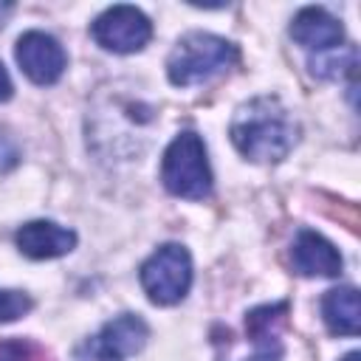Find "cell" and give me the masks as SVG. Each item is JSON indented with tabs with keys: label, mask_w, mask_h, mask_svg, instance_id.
<instances>
[{
	"label": "cell",
	"mask_w": 361,
	"mask_h": 361,
	"mask_svg": "<svg viewBox=\"0 0 361 361\" xmlns=\"http://www.w3.org/2000/svg\"><path fill=\"white\" fill-rule=\"evenodd\" d=\"M11 93H14L11 76H8V71H6V68H3V62H0V102H8V99H11Z\"/></svg>",
	"instance_id": "18"
},
{
	"label": "cell",
	"mask_w": 361,
	"mask_h": 361,
	"mask_svg": "<svg viewBox=\"0 0 361 361\" xmlns=\"http://www.w3.org/2000/svg\"><path fill=\"white\" fill-rule=\"evenodd\" d=\"M20 71L34 82V85H54L68 68V54L65 48L45 31H25L17 39L14 48Z\"/></svg>",
	"instance_id": "6"
},
{
	"label": "cell",
	"mask_w": 361,
	"mask_h": 361,
	"mask_svg": "<svg viewBox=\"0 0 361 361\" xmlns=\"http://www.w3.org/2000/svg\"><path fill=\"white\" fill-rule=\"evenodd\" d=\"M17 161H20V152H17L14 141H11L8 135H0V172L14 169V166H17Z\"/></svg>",
	"instance_id": "17"
},
{
	"label": "cell",
	"mask_w": 361,
	"mask_h": 361,
	"mask_svg": "<svg viewBox=\"0 0 361 361\" xmlns=\"http://www.w3.org/2000/svg\"><path fill=\"white\" fill-rule=\"evenodd\" d=\"M73 361H124V358L113 347H107L99 336H90L73 350Z\"/></svg>",
	"instance_id": "16"
},
{
	"label": "cell",
	"mask_w": 361,
	"mask_h": 361,
	"mask_svg": "<svg viewBox=\"0 0 361 361\" xmlns=\"http://www.w3.org/2000/svg\"><path fill=\"white\" fill-rule=\"evenodd\" d=\"M228 133L240 155L257 164L282 161L299 141V124L276 96H257L240 104Z\"/></svg>",
	"instance_id": "1"
},
{
	"label": "cell",
	"mask_w": 361,
	"mask_h": 361,
	"mask_svg": "<svg viewBox=\"0 0 361 361\" xmlns=\"http://www.w3.org/2000/svg\"><path fill=\"white\" fill-rule=\"evenodd\" d=\"M237 59H240V51L226 37L192 31L175 42V48L166 59V76L178 87L203 85V82L231 71L237 65Z\"/></svg>",
	"instance_id": "2"
},
{
	"label": "cell",
	"mask_w": 361,
	"mask_h": 361,
	"mask_svg": "<svg viewBox=\"0 0 361 361\" xmlns=\"http://www.w3.org/2000/svg\"><path fill=\"white\" fill-rule=\"evenodd\" d=\"M322 319L333 336H358V290L353 285L327 290L322 296Z\"/></svg>",
	"instance_id": "10"
},
{
	"label": "cell",
	"mask_w": 361,
	"mask_h": 361,
	"mask_svg": "<svg viewBox=\"0 0 361 361\" xmlns=\"http://www.w3.org/2000/svg\"><path fill=\"white\" fill-rule=\"evenodd\" d=\"M138 276L152 305H178L192 285V257L180 243H166L149 254Z\"/></svg>",
	"instance_id": "4"
},
{
	"label": "cell",
	"mask_w": 361,
	"mask_h": 361,
	"mask_svg": "<svg viewBox=\"0 0 361 361\" xmlns=\"http://www.w3.org/2000/svg\"><path fill=\"white\" fill-rule=\"evenodd\" d=\"M279 358H282V350H257V355L248 361H279Z\"/></svg>",
	"instance_id": "19"
},
{
	"label": "cell",
	"mask_w": 361,
	"mask_h": 361,
	"mask_svg": "<svg viewBox=\"0 0 361 361\" xmlns=\"http://www.w3.org/2000/svg\"><path fill=\"white\" fill-rule=\"evenodd\" d=\"M355 68H358V54L353 45H338V48H330V51L310 56V73L319 79L355 76Z\"/></svg>",
	"instance_id": "13"
},
{
	"label": "cell",
	"mask_w": 361,
	"mask_h": 361,
	"mask_svg": "<svg viewBox=\"0 0 361 361\" xmlns=\"http://www.w3.org/2000/svg\"><path fill=\"white\" fill-rule=\"evenodd\" d=\"M34 307L31 296L23 290H0V322H14Z\"/></svg>",
	"instance_id": "15"
},
{
	"label": "cell",
	"mask_w": 361,
	"mask_h": 361,
	"mask_svg": "<svg viewBox=\"0 0 361 361\" xmlns=\"http://www.w3.org/2000/svg\"><path fill=\"white\" fill-rule=\"evenodd\" d=\"M164 189L175 197L203 200L212 195V166L206 155V144L197 133L186 130L169 141L161 161Z\"/></svg>",
	"instance_id": "3"
},
{
	"label": "cell",
	"mask_w": 361,
	"mask_h": 361,
	"mask_svg": "<svg viewBox=\"0 0 361 361\" xmlns=\"http://www.w3.org/2000/svg\"><path fill=\"white\" fill-rule=\"evenodd\" d=\"M290 37H293L302 48L322 54V51L338 48V42L344 39V28H341V23H338L330 11L316 8V6H307V8H302V11L293 17V23H290Z\"/></svg>",
	"instance_id": "9"
},
{
	"label": "cell",
	"mask_w": 361,
	"mask_h": 361,
	"mask_svg": "<svg viewBox=\"0 0 361 361\" xmlns=\"http://www.w3.org/2000/svg\"><path fill=\"white\" fill-rule=\"evenodd\" d=\"M290 262L302 276H338L344 268L338 248L313 228H302L296 234L290 245Z\"/></svg>",
	"instance_id": "7"
},
{
	"label": "cell",
	"mask_w": 361,
	"mask_h": 361,
	"mask_svg": "<svg viewBox=\"0 0 361 361\" xmlns=\"http://www.w3.org/2000/svg\"><path fill=\"white\" fill-rule=\"evenodd\" d=\"M288 310H290L288 302H276V305H259L245 313V333L257 350H282L279 330L288 319Z\"/></svg>",
	"instance_id": "11"
},
{
	"label": "cell",
	"mask_w": 361,
	"mask_h": 361,
	"mask_svg": "<svg viewBox=\"0 0 361 361\" xmlns=\"http://www.w3.org/2000/svg\"><path fill=\"white\" fill-rule=\"evenodd\" d=\"M93 39L113 54H135L152 37L149 17L135 6H113L90 23Z\"/></svg>",
	"instance_id": "5"
},
{
	"label": "cell",
	"mask_w": 361,
	"mask_h": 361,
	"mask_svg": "<svg viewBox=\"0 0 361 361\" xmlns=\"http://www.w3.org/2000/svg\"><path fill=\"white\" fill-rule=\"evenodd\" d=\"M99 338H102L107 347H113V350L124 358V355H133V353H141V350H144V344H147V338H149V327H147V322H144L141 316H135V313H121V316L110 319V322L102 327Z\"/></svg>",
	"instance_id": "12"
},
{
	"label": "cell",
	"mask_w": 361,
	"mask_h": 361,
	"mask_svg": "<svg viewBox=\"0 0 361 361\" xmlns=\"http://www.w3.org/2000/svg\"><path fill=\"white\" fill-rule=\"evenodd\" d=\"M17 248L31 259H54L65 257L76 245V234L54 220H31L17 231Z\"/></svg>",
	"instance_id": "8"
},
{
	"label": "cell",
	"mask_w": 361,
	"mask_h": 361,
	"mask_svg": "<svg viewBox=\"0 0 361 361\" xmlns=\"http://www.w3.org/2000/svg\"><path fill=\"white\" fill-rule=\"evenodd\" d=\"M341 361H358V353H355V350H353V353H347V355H344V358H341Z\"/></svg>",
	"instance_id": "21"
},
{
	"label": "cell",
	"mask_w": 361,
	"mask_h": 361,
	"mask_svg": "<svg viewBox=\"0 0 361 361\" xmlns=\"http://www.w3.org/2000/svg\"><path fill=\"white\" fill-rule=\"evenodd\" d=\"M11 8H14L11 3H6V6H0V25H3V20H6L8 14H11Z\"/></svg>",
	"instance_id": "20"
},
{
	"label": "cell",
	"mask_w": 361,
	"mask_h": 361,
	"mask_svg": "<svg viewBox=\"0 0 361 361\" xmlns=\"http://www.w3.org/2000/svg\"><path fill=\"white\" fill-rule=\"evenodd\" d=\"M0 361H48L45 350L25 338H3L0 341Z\"/></svg>",
	"instance_id": "14"
}]
</instances>
